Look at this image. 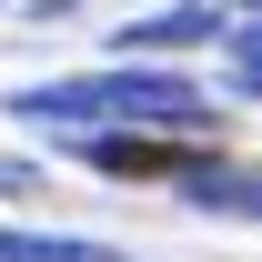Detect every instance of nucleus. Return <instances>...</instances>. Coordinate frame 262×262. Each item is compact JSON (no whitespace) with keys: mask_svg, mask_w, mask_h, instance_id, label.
Returning <instances> with one entry per match:
<instances>
[{"mask_svg":"<svg viewBox=\"0 0 262 262\" xmlns=\"http://www.w3.org/2000/svg\"><path fill=\"white\" fill-rule=\"evenodd\" d=\"M242 10H262V0H242Z\"/></svg>","mask_w":262,"mask_h":262,"instance_id":"7","label":"nucleus"},{"mask_svg":"<svg viewBox=\"0 0 262 262\" xmlns=\"http://www.w3.org/2000/svg\"><path fill=\"white\" fill-rule=\"evenodd\" d=\"M81 151L101 171H121V182H192V171H212L202 131H91Z\"/></svg>","mask_w":262,"mask_h":262,"instance_id":"2","label":"nucleus"},{"mask_svg":"<svg viewBox=\"0 0 262 262\" xmlns=\"http://www.w3.org/2000/svg\"><path fill=\"white\" fill-rule=\"evenodd\" d=\"M192 40H222V20L212 10H162V20H131L121 31V61L131 51H192Z\"/></svg>","mask_w":262,"mask_h":262,"instance_id":"3","label":"nucleus"},{"mask_svg":"<svg viewBox=\"0 0 262 262\" xmlns=\"http://www.w3.org/2000/svg\"><path fill=\"white\" fill-rule=\"evenodd\" d=\"M232 71H242V81H252V91H262V10H252V31L232 40Z\"/></svg>","mask_w":262,"mask_h":262,"instance_id":"6","label":"nucleus"},{"mask_svg":"<svg viewBox=\"0 0 262 262\" xmlns=\"http://www.w3.org/2000/svg\"><path fill=\"white\" fill-rule=\"evenodd\" d=\"M10 121H40V131H111V121H151V131H212V101L202 81L182 71H81V81H40V91L10 101Z\"/></svg>","mask_w":262,"mask_h":262,"instance_id":"1","label":"nucleus"},{"mask_svg":"<svg viewBox=\"0 0 262 262\" xmlns=\"http://www.w3.org/2000/svg\"><path fill=\"white\" fill-rule=\"evenodd\" d=\"M0 262H121L111 242H71V232H0Z\"/></svg>","mask_w":262,"mask_h":262,"instance_id":"5","label":"nucleus"},{"mask_svg":"<svg viewBox=\"0 0 262 262\" xmlns=\"http://www.w3.org/2000/svg\"><path fill=\"white\" fill-rule=\"evenodd\" d=\"M182 192H192L202 212H242V222H262V171H232V162H212V171H192Z\"/></svg>","mask_w":262,"mask_h":262,"instance_id":"4","label":"nucleus"}]
</instances>
